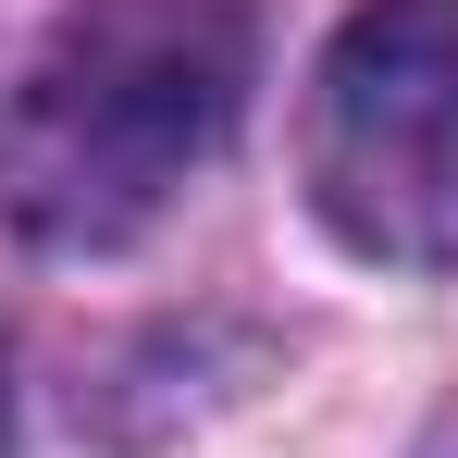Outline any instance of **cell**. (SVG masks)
Returning a JSON list of instances; mask_svg holds the SVG:
<instances>
[{
    "instance_id": "cell-2",
    "label": "cell",
    "mask_w": 458,
    "mask_h": 458,
    "mask_svg": "<svg viewBox=\"0 0 458 458\" xmlns=\"http://www.w3.org/2000/svg\"><path fill=\"white\" fill-rule=\"evenodd\" d=\"M310 199L372 260H458V0H360L310 87Z\"/></svg>"
},
{
    "instance_id": "cell-1",
    "label": "cell",
    "mask_w": 458,
    "mask_h": 458,
    "mask_svg": "<svg viewBox=\"0 0 458 458\" xmlns=\"http://www.w3.org/2000/svg\"><path fill=\"white\" fill-rule=\"evenodd\" d=\"M235 87H248L235 0H87L25 75L0 186L50 248H112L224 149Z\"/></svg>"
}]
</instances>
